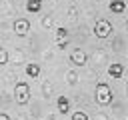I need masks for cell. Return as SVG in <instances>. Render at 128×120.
<instances>
[{"instance_id": "cell-5", "label": "cell", "mask_w": 128, "mask_h": 120, "mask_svg": "<svg viewBox=\"0 0 128 120\" xmlns=\"http://www.w3.org/2000/svg\"><path fill=\"white\" fill-rule=\"evenodd\" d=\"M14 32H16V36H26L28 32H30V20L28 18H16V22H14Z\"/></svg>"}, {"instance_id": "cell-6", "label": "cell", "mask_w": 128, "mask_h": 120, "mask_svg": "<svg viewBox=\"0 0 128 120\" xmlns=\"http://www.w3.org/2000/svg\"><path fill=\"white\" fill-rule=\"evenodd\" d=\"M108 76L112 80H120L124 76V64H110L108 66Z\"/></svg>"}, {"instance_id": "cell-15", "label": "cell", "mask_w": 128, "mask_h": 120, "mask_svg": "<svg viewBox=\"0 0 128 120\" xmlns=\"http://www.w3.org/2000/svg\"><path fill=\"white\" fill-rule=\"evenodd\" d=\"M68 84L70 86H76V82H78V76H76V72H68Z\"/></svg>"}, {"instance_id": "cell-14", "label": "cell", "mask_w": 128, "mask_h": 120, "mask_svg": "<svg viewBox=\"0 0 128 120\" xmlns=\"http://www.w3.org/2000/svg\"><path fill=\"white\" fill-rule=\"evenodd\" d=\"M52 24H54L52 16H42V26L44 28H52Z\"/></svg>"}, {"instance_id": "cell-2", "label": "cell", "mask_w": 128, "mask_h": 120, "mask_svg": "<svg viewBox=\"0 0 128 120\" xmlns=\"http://www.w3.org/2000/svg\"><path fill=\"white\" fill-rule=\"evenodd\" d=\"M14 100H16V104H20V106H26V104L30 102V84H28L26 80L16 82V86H14Z\"/></svg>"}, {"instance_id": "cell-17", "label": "cell", "mask_w": 128, "mask_h": 120, "mask_svg": "<svg viewBox=\"0 0 128 120\" xmlns=\"http://www.w3.org/2000/svg\"><path fill=\"white\" fill-rule=\"evenodd\" d=\"M0 120H10V116L6 112H0Z\"/></svg>"}, {"instance_id": "cell-12", "label": "cell", "mask_w": 128, "mask_h": 120, "mask_svg": "<svg viewBox=\"0 0 128 120\" xmlns=\"http://www.w3.org/2000/svg\"><path fill=\"white\" fill-rule=\"evenodd\" d=\"M72 120H88V114L78 110V112H72Z\"/></svg>"}, {"instance_id": "cell-18", "label": "cell", "mask_w": 128, "mask_h": 120, "mask_svg": "<svg viewBox=\"0 0 128 120\" xmlns=\"http://www.w3.org/2000/svg\"><path fill=\"white\" fill-rule=\"evenodd\" d=\"M126 28H128V22H126Z\"/></svg>"}, {"instance_id": "cell-13", "label": "cell", "mask_w": 128, "mask_h": 120, "mask_svg": "<svg viewBox=\"0 0 128 120\" xmlns=\"http://www.w3.org/2000/svg\"><path fill=\"white\" fill-rule=\"evenodd\" d=\"M0 64H2V66H6V64H8V50H6V48H2V50H0Z\"/></svg>"}, {"instance_id": "cell-4", "label": "cell", "mask_w": 128, "mask_h": 120, "mask_svg": "<svg viewBox=\"0 0 128 120\" xmlns=\"http://www.w3.org/2000/svg\"><path fill=\"white\" fill-rule=\"evenodd\" d=\"M70 64H72V66H86V64H88V56H86V52L80 50V48L72 50V52H70Z\"/></svg>"}, {"instance_id": "cell-8", "label": "cell", "mask_w": 128, "mask_h": 120, "mask_svg": "<svg viewBox=\"0 0 128 120\" xmlns=\"http://www.w3.org/2000/svg\"><path fill=\"white\" fill-rule=\"evenodd\" d=\"M56 108H58L60 114H68V112H70V100H68L66 96H58V100H56Z\"/></svg>"}, {"instance_id": "cell-10", "label": "cell", "mask_w": 128, "mask_h": 120, "mask_svg": "<svg viewBox=\"0 0 128 120\" xmlns=\"http://www.w3.org/2000/svg\"><path fill=\"white\" fill-rule=\"evenodd\" d=\"M42 10V0H26V12L38 14Z\"/></svg>"}, {"instance_id": "cell-3", "label": "cell", "mask_w": 128, "mask_h": 120, "mask_svg": "<svg viewBox=\"0 0 128 120\" xmlns=\"http://www.w3.org/2000/svg\"><path fill=\"white\" fill-rule=\"evenodd\" d=\"M112 22L110 20H106V18H100V20H96V24H94V34H96V38H100V40H104V38H108L110 34H112Z\"/></svg>"}, {"instance_id": "cell-16", "label": "cell", "mask_w": 128, "mask_h": 120, "mask_svg": "<svg viewBox=\"0 0 128 120\" xmlns=\"http://www.w3.org/2000/svg\"><path fill=\"white\" fill-rule=\"evenodd\" d=\"M58 48H60V50L68 48V40H62V42H58Z\"/></svg>"}, {"instance_id": "cell-9", "label": "cell", "mask_w": 128, "mask_h": 120, "mask_svg": "<svg viewBox=\"0 0 128 120\" xmlns=\"http://www.w3.org/2000/svg\"><path fill=\"white\" fill-rule=\"evenodd\" d=\"M24 72H26V76H28V78L36 80V78L40 76V64H26Z\"/></svg>"}, {"instance_id": "cell-7", "label": "cell", "mask_w": 128, "mask_h": 120, "mask_svg": "<svg viewBox=\"0 0 128 120\" xmlns=\"http://www.w3.org/2000/svg\"><path fill=\"white\" fill-rule=\"evenodd\" d=\"M108 8L112 14H124L126 12V0H110Z\"/></svg>"}, {"instance_id": "cell-1", "label": "cell", "mask_w": 128, "mask_h": 120, "mask_svg": "<svg viewBox=\"0 0 128 120\" xmlns=\"http://www.w3.org/2000/svg\"><path fill=\"white\" fill-rule=\"evenodd\" d=\"M94 96H96V102H98L100 106H108V104L112 102V88H110V84L104 82V80H100V82L96 84Z\"/></svg>"}, {"instance_id": "cell-11", "label": "cell", "mask_w": 128, "mask_h": 120, "mask_svg": "<svg viewBox=\"0 0 128 120\" xmlns=\"http://www.w3.org/2000/svg\"><path fill=\"white\" fill-rule=\"evenodd\" d=\"M62 40H68V30L64 26H58L56 28V42H62Z\"/></svg>"}]
</instances>
